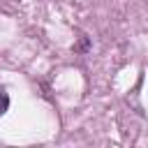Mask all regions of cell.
<instances>
[{"label":"cell","mask_w":148,"mask_h":148,"mask_svg":"<svg viewBox=\"0 0 148 148\" xmlns=\"http://www.w3.org/2000/svg\"><path fill=\"white\" fill-rule=\"evenodd\" d=\"M7 109H9V97H7L5 92H0V116H2Z\"/></svg>","instance_id":"obj_1"}]
</instances>
